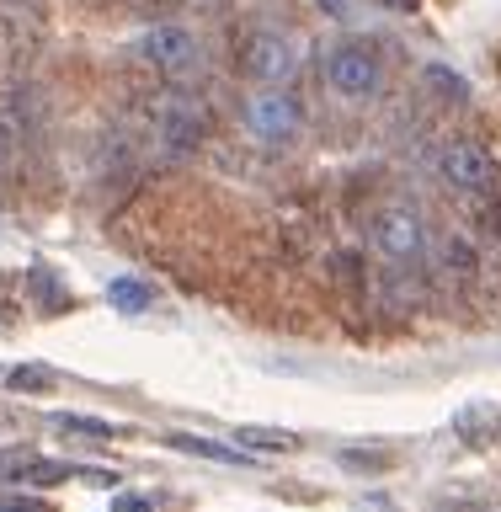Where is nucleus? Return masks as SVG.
Returning <instances> with one entry per match:
<instances>
[{"mask_svg": "<svg viewBox=\"0 0 501 512\" xmlns=\"http://www.w3.org/2000/svg\"><path fill=\"white\" fill-rule=\"evenodd\" d=\"M368 240H374V251L390 267H406L427 246V224H422V214H416L411 203H384L374 214V224H368Z\"/></svg>", "mask_w": 501, "mask_h": 512, "instance_id": "obj_1", "label": "nucleus"}, {"mask_svg": "<svg viewBox=\"0 0 501 512\" xmlns=\"http://www.w3.org/2000/svg\"><path fill=\"white\" fill-rule=\"evenodd\" d=\"M235 59H240V75L262 80V86H283L299 70V43L283 38V32H246Z\"/></svg>", "mask_w": 501, "mask_h": 512, "instance_id": "obj_2", "label": "nucleus"}, {"mask_svg": "<svg viewBox=\"0 0 501 512\" xmlns=\"http://www.w3.org/2000/svg\"><path fill=\"white\" fill-rule=\"evenodd\" d=\"M150 118H155L160 144H166V150H176V155L198 150V144L208 139V107L198 102V96H160Z\"/></svg>", "mask_w": 501, "mask_h": 512, "instance_id": "obj_3", "label": "nucleus"}, {"mask_svg": "<svg viewBox=\"0 0 501 512\" xmlns=\"http://www.w3.org/2000/svg\"><path fill=\"white\" fill-rule=\"evenodd\" d=\"M134 54L150 64V70H160V75H187L192 64H198V38H192L187 27H176V22H160V27H150L144 38L134 43Z\"/></svg>", "mask_w": 501, "mask_h": 512, "instance_id": "obj_4", "label": "nucleus"}, {"mask_svg": "<svg viewBox=\"0 0 501 512\" xmlns=\"http://www.w3.org/2000/svg\"><path fill=\"white\" fill-rule=\"evenodd\" d=\"M326 80H331V91L363 102V96H374L384 86V70H379V59L368 54V48L342 43V48H331V54H326Z\"/></svg>", "mask_w": 501, "mask_h": 512, "instance_id": "obj_5", "label": "nucleus"}, {"mask_svg": "<svg viewBox=\"0 0 501 512\" xmlns=\"http://www.w3.org/2000/svg\"><path fill=\"white\" fill-rule=\"evenodd\" d=\"M246 128L262 144H288L304 128V107L294 102V96H283V91H262V96L246 102Z\"/></svg>", "mask_w": 501, "mask_h": 512, "instance_id": "obj_6", "label": "nucleus"}, {"mask_svg": "<svg viewBox=\"0 0 501 512\" xmlns=\"http://www.w3.org/2000/svg\"><path fill=\"white\" fill-rule=\"evenodd\" d=\"M443 182L448 187H459V192H491L496 187V160L486 144H470V139H454L443 150Z\"/></svg>", "mask_w": 501, "mask_h": 512, "instance_id": "obj_7", "label": "nucleus"}, {"mask_svg": "<svg viewBox=\"0 0 501 512\" xmlns=\"http://www.w3.org/2000/svg\"><path fill=\"white\" fill-rule=\"evenodd\" d=\"M176 454H198V459H214V464H246L240 443H214V438H192V432H171L166 438Z\"/></svg>", "mask_w": 501, "mask_h": 512, "instance_id": "obj_8", "label": "nucleus"}, {"mask_svg": "<svg viewBox=\"0 0 501 512\" xmlns=\"http://www.w3.org/2000/svg\"><path fill=\"white\" fill-rule=\"evenodd\" d=\"M107 299H112V310H118V315H144L155 304L150 283H139V278H112L107 283Z\"/></svg>", "mask_w": 501, "mask_h": 512, "instance_id": "obj_9", "label": "nucleus"}, {"mask_svg": "<svg viewBox=\"0 0 501 512\" xmlns=\"http://www.w3.org/2000/svg\"><path fill=\"white\" fill-rule=\"evenodd\" d=\"M235 443L256 448V454H294L299 448L294 432H278V427H235Z\"/></svg>", "mask_w": 501, "mask_h": 512, "instance_id": "obj_10", "label": "nucleus"}, {"mask_svg": "<svg viewBox=\"0 0 501 512\" xmlns=\"http://www.w3.org/2000/svg\"><path fill=\"white\" fill-rule=\"evenodd\" d=\"M6 390H16V395H48V390H54V368H48V363H16V368H6Z\"/></svg>", "mask_w": 501, "mask_h": 512, "instance_id": "obj_11", "label": "nucleus"}, {"mask_svg": "<svg viewBox=\"0 0 501 512\" xmlns=\"http://www.w3.org/2000/svg\"><path fill=\"white\" fill-rule=\"evenodd\" d=\"M422 80H427V86L443 96V102H464V96H470V86H464V75H454L448 64H427V75H422Z\"/></svg>", "mask_w": 501, "mask_h": 512, "instance_id": "obj_12", "label": "nucleus"}, {"mask_svg": "<svg viewBox=\"0 0 501 512\" xmlns=\"http://www.w3.org/2000/svg\"><path fill=\"white\" fill-rule=\"evenodd\" d=\"M443 267L454 272V278H475V251H470V240H443Z\"/></svg>", "mask_w": 501, "mask_h": 512, "instance_id": "obj_13", "label": "nucleus"}, {"mask_svg": "<svg viewBox=\"0 0 501 512\" xmlns=\"http://www.w3.org/2000/svg\"><path fill=\"white\" fill-rule=\"evenodd\" d=\"M54 427H64V432H86V438H107V432H118L112 422H102V416H70V411H64Z\"/></svg>", "mask_w": 501, "mask_h": 512, "instance_id": "obj_14", "label": "nucleus"}, {"mask_svg": "<svg viewBox=\"0 0 501 512\" xmlns=\"http://www.w3.org/2000/svg\"><path fill=\"white\" fill-rule=\"evenodd\" d=\"M336 278H342L347 288H368V272H363V256H352V251H342V256H336Z\"/></svg>", "mask_w": 501, "mask_h": 512, "instance_id": "obj_15", "label": "nucleus"}, {"mask_svg": "<svg viewBox=\"0 0 501 512\" xmlns=\"http://www.w3.org/2000/svg\"><path fill=\"white\" fill-rule=\"evenodd\" d=\"M342 470H352V475H379V470H384V454H358V448H347V454H342Z\"/></svg>", "mask_w": 501, "mask_h": 512, "instance_id": "obj_16", "label": "nucleus"}, {"mask_svg": "<svg viewBox=\"0 0 501 512\" xmlns=\"http://www.w3.org/2000/svg\"><path fill=\"white\" fill-rule=\"evenodd\" d=\"M11 166H16V123L0 118V176H11Z\"/></svg>", "mask_w": 501, "mask_h": 512, "instance_id": "obj_17", "label": "nucleus"}, {"mask_svg": "<svg viewBox=\"0 0 501 512\" xmlns=\"http://www.w3.org/2000/svg\"><path fill=\"white\" fill-rule=\"evenodd\" d=\"M70 470H64V464H54V459H43L38 470H32V480H38V486H54V480H64Z\"/></svg>", "mask_w": 501, "mask_h": 512, "instance_id": "obj_18", "label": "nucleus"}, {"mask_svg": "<svg viewBox=\"0 0 501 512\" xmlns=\"http://www.w3.org/2000/svg\"><path fill=\"white\" fill-rule=\"evenodd\" d=\"M0 512H48V507L32 502V496H11V502H0Z\"/></svg>", "mask_w": 501, "mask_h": 512, "instance_id": "obj_19", "label": "nucleus"}, {"mask_svg": "<svg viewBox=\"0 0 501 512\" xmlns=\"http://www.w3.org/2000/svg\"><path fill=\"white\" fill-rule=\"evenodd\" d=\"M480 219H486V230H491V235L501 240V198H496V203H486V208H480Z\"/></svg>", "mask_w": 501, "mask_h": 512, "instance_id": "obj_20", "label": "nucleus"}, {"mask_svg": "<svg viewBox=\"0 0 501 512\" xmlns=\"http://www.w3.org/2000/svg\"><path fill=\"white\" fill-rule=\"evenodd\" d=\"M118 512H150V502H144V496H123Z\"/></svg>", "mask_w": 501, "mask_h": 512, "instance_id": "obj_21", "label": "nucleus"}]
</instances>
